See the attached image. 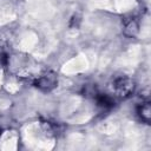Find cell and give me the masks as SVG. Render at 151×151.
Segmentation results:
<instances>
[{
	"label": "cell",
	"instance_id": "obj_3",
	"mask_svg": "<svg viewBox=\"0 0 151 151\" xmlns=\"http://www.w3.org/2000/svg\"><path fill=\"white\" fill-rule=\"evenodd\" d=\"M139 31V25H138V20L134 17H130V18H125L124 19V34L126 37H134Z\"/></svg>",
	"mask_w": 151,
	"mask_h": 151
},
{
	"label": "cell",
	"instance_id": "obj_6",
	"mask_svg": "<svg viewBox=\"0 0 151 151\" xmlns=\"http://www.w3.org/2000/svg\"><path fill=\"white\" fill-rule=\"evenodd\" d=\"M7 64V54L6 52L0 47V66H4Z\"/></svg>",
	"mask_w": 151,
	"mask_h": 151
},
{
	"label": "cell",
	"instance_id": "obj_4",
	"mask_svg": "<svg viewBox=\"0 0 151 151\" xmlns=\"http://www.w3.org/2000/svg\"><path fill=\"white\" fill-rule=\"evenodd\" d=\"M97 105L99 107H101L103 110H109L111 107L114 106V100L112 97L107 96V94H103V93H96L94 96Z\"/></svg>",
	"mask_w": 151,
	"mask_h": 151
},
{
	"label": "cell",
	"instance_id": "obj_1",
	"mask_svg": "<svg viewBox=\"0 0 151 151\" xmlns=\"http://www.w3.org/2000/svg\"><path fill=\"white\" fill-rule=\"evenodd\" d=\"M112 87H113V91H114L116 96H118L120 98H127L134 91L133 81L126 76L116 77L112 81Z\"/></svg>",
	"mask_w": 151,
	"mask_h": 151
},
{
	"label": "cell",
	"instance_id": "obj_2",
	"mask_svg": "<svg viewBox=\"0 0 151 151\" xmlns=\"http://www.w3.org/2000/svg\"><path fill=\"white\" fill-rule=\"evenodd\" d=\"M33 84L41 91H51L57 85V76L53 72H46L33 80Z\"/></svg>",
	"mask_w": 151,
	"mask_h": 151
},
{
	"label": "cell",
	"instance_id": "obj_5",
	"mask_svg": "<svg viewBox=\"0 0 151 151\" xmlns=\"http://www.w3.org/2000/svg\"><path fill=\"white\" fill-rule=\"evenodd\" d=\"M138 116L144 123H150L151 120V105L149 101L143 103L138 106Z\"/></svg>",
	"mask_w": 151,
	"mask_h": 151
}]
</instances>
